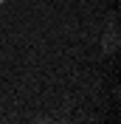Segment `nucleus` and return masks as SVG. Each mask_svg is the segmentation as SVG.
Wrapping results in <instances>:
<instances>
[{
  "instance_id": "nucleus-1",
  "label": "nucleus",
  "mask_w": 121,
  "mask_h": 124,
  "mask_svg": "<svg viewBox=\"0 0 121 124\" xmlns=\"http://www.w3.org/2000/svg\"><path fill=\"white\" fill-rule=\"evenodd\" d=\"M101 45H104V51H115V48H118V31H115V23H113V28H110V34L101 39Z\"/></svg>"
}]
</instances>
